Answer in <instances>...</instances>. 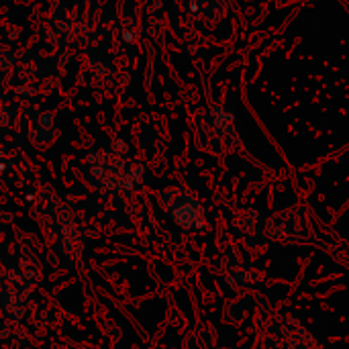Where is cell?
<instances>
[{"label":"cell","mask_w":349,"mask_h":349,"mask_svg":"<svg viewBox=\"0 0 349 349\" xmlns=\"http://www.w3.org/2000/svg\"><path fill=\"white\" fill-rule=\"evenodd\" d=\"M172 217L176 225H180L184 231H200L206 225V211L204 206L190 194H184L180 200H176L172 208Z\"/></svg>","instance_id":"6da1fadb"}]
</instances>
